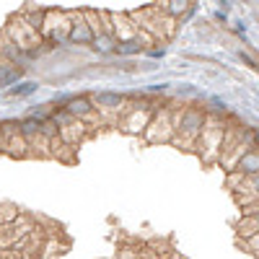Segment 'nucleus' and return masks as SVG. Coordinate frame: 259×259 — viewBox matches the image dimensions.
<instances>
[{"label": "nucleus", "mask_w": 259, "mask_h": 259, "mask_svg": "<svg viewBox=\"0 0 259 259\" xmlns=\"http://www.w3.org/2000/svg\"><path fill=\"white\" fill-rule=\"evenodd\" d=\"M207 122H210V117H207L205 109H200V106H187V109H182L177 114L174 143L184 145V148H197V140L202 138Z\"/></svg>", "instance_id": "1"}, {"label": "nucleus", "mask_w": 259, "mask_h": 259, "mask_svg": "<svg viewBox=\"0 0 259 259\" xmlns=\"http://www.w3.org/2000/svg\"><path fill=\"white\" fill-rule=\"evenodd\" d=\"M174 135H177V114L174 112L153 114L150 124L145 127L148 143H168V140H174Z\"/></svg>", "instance_id": "2"}, {"label": "nucleus", "mask_w": 259, "mask_h": 259, "mask_svg": "<svg viewBox=\"0 0 259 259\" xmlns=\"http://www.w3.org/2000/svg\"><path fill=\"white\" fill-rule=\"evenodd\" d=\"M223 140H226V130L215 122V119H210L207 122V127H205V133H202V138H200V150L205 156H215V153H221L223 150Z\"/></svg>", "instance_id": "3"}, {"label": "nucleus", "mask_w": 259, "mask_h": 259, "mask_svg": "<svg viewBox=\"0 0 259 259\" xmlns=\"http://www.w3.org/2000/svg\"><path fill=\"white\" fill-rule=\"evenodd\" d=\"M68 39L73 41V45H91L96 41V31L91 29L89 18H85V13H78L70 18V31H68Z\"/></svg>", "instance_id": "4"}, {"label": "nucleus", "mask_w": 259, "mask_h": 259, "mask_svg": "<svg viewBox=\"0 0 259 259\" xmlns=\"http://www.w3.org/2000/svg\"><path fill=\"white\" fill-rule=\"evenodd\" d=\"M233 174L236 179H249L259 174V150H246V153L236 161L233 166Z\"/></svg>", "instance_id": "5"}, {"label": "nucleus", "mask_w": 259, "mask_h": 259, "mask_svg": "<svg viewBox=\"0 0 259 259\" xmlns=\"http://www.w3.org/2000/svg\"><path fill=\"white\" fill-rule=\"evenodd\" d=\"M233 192L239 194V202L256 205L259 202V174L256 177H249V179H241V184L233 187Z\"/></svg>", "instance_id": "6"}, {"label": "nucleus", "mask_w": 259, "mask_h": 259, "mask_svg": "<svg viewBox=\"0 0 259 259\" xmlns=\"http://www.w3.org/2000/svg\"><path fill=\"white\" fill-rule=\"evenodd\" d=\"M65 109H68L75 119H91V114L96 112V106H94V101L89 96H73V99H68Z\"/></svg>", "instance_id": "7"}, {"label": "nucleus", "mask_w": 259, "mask_h": 259, "mask_svg": "<svg viewBox=\"0 0 259 259\" xmlns=\"http://www.w3.org/2000/svg\"><path fill=\"white\" fill-rule=\"evenodd\" d=\"M21 75H24L21 65L8 62V60H0V89H3V85H18Z\"/></svg>", "instance_id": "8"}, {"label": "nucleus", "mask_w": 259, "mask_h": 259, "mask_svg": "<svg viewBox=\"0 0 259 259\" xmlns=\"http://www.w3.org/2000/svg\"><path fill=\"white\" fill-rule=\"evenodd\" d=\"M145 50H148V45H145V41H140V36H135V39H119L117 47H114V55L130 57V55H143Z\"/></svg>", "instance_id": "9"}, {"label": "nucleus", "mask_w": 259, "mask_h": 259, "mask_svg": "<svg viewBox=\"0 0 259 259\" xmlns=\"http://www.w3.org/2000/svg\"><path fill=\"white\" fill-rule=\"evenodd\" d=\"M94 101L99 106H104V109H119V106L127 101V96L119 94V91H96L94 94Z\"/></svg>", "instance_id": "10"}, {"label": "nucleus", "mask_w": 259, "mask_h": 259, "mask_svg": "<svg viewBox=\"0 0 259 259\" xmlns=\"http://www.w3.org/2000/svg\"><path fill=\"white\" fill-rule=\"evenodd\" d=\"M83 133H85V124L78 122V119H70L68 124H62V127H60V138H62L65 143H70V145H73L75 140H80Z\"/></svg>", "instance_id": "11"}, {"label": "nucleus", "mask_w": 259, "mask_h": 259, "mask_svg": "<svg viewBox=\"0 0 259 259\" xmlns=\"http://www.w3.org/2000/svg\"><path fill=\"white\" fill-rule=\"evenodd\" d=\"M239 233L249 241L251 236L259 233V212H251V215H244V221L239 223Z\"/></svg>", "instance_id": "12"}, {"label": "nucleus", "mask_w": 259, "mask_h": 259, "mask_svg": "<svg viewBox=\"0 0 259 259\" xmlns=\"http://www.w3.org/2000/svg\"><path fill=\"white\" fill-rule=\"evenodd\" d=\"M117 34H112V31H104V34H96V41H94V50L96 52H114V47H117Z\"/></svg>", "instance_id": "13"}, {"label": "nucleus", "mask_w": 259, "mask_h": 259, "mask_svg": "<svg viewBox=\"0 0 259 259\" xmlns=\"http://www.w3.org/2000/svg\"><path fill=\"white\" fill-rule=\"evenodd\" d=\"M39 133H41V122H39V119L26 117V119L18 122V135H21V138H36Z\"/></svg>", "instance_id": "14"}, {"label": "nucleus", "mask_w": 259, "mask_h": 259, "mask_svg": "<svg viewBox=\"0 0 259 259\" xmlns=\"http://www.w3.org/2000/svg\"><path fill=\"white\" fill-rule=\"evenodd\" d=\"M36 91V83L34 80H24V83H18V85H13V91H11V96H18V99H26V96H31Z\"/></svg>", "instance_id": "15"}, {"label": "nucleus", "mask_w": 259, "mask_h": 259, "mask_svg": "<svg viewBox=\"0 0 259 259\" xmlns=\"http://www.w3.org/2000/svg\"><path fill=\"white\" fill-rule=\"evenodd\" d=\"M41 138H47V140H55V138H60V127H57V122L50 117V119H45L41 122V133H39Z\"/></svg>", "instance_id": "16"}, {"label": "nucleus", "mask_w": 259, "mask_h": 259, "mask_svg": "<svg viewBox=\"0 0 259 259\" xmlns=\"http://www.w3.org/2000/svg\"><path fill=\"white\" fill-rule=\"evenodd\" d=\"M184 8H187L184 3H168V6H166V13H168V16H179Z\"/></svg>", "instance_id": "17"}, {"label": "nucleus", "mask_w": 259, "mask_h": 259, "mask_svg": "<svg viewBox=\"0 0 259 259\" xmlns=\"http://www.w3.org/2000/svg\"><path fill=\"white\" fill-rule=\"evenodd\" d=\"M145 55H148V57H163V55H166V50H158V47H148V50H145Z\"/></svg>", "instance_id": "18"}, {"label": "nucleus", "mask_w": 259, "mask_h": 259, "mask_svg": "<svg viewBox=\"0 0 259 259\" xmlns=\"http://www.w3.org/2000/svg\"><path fill=\"white\" fill-rule=\"evenodd\" d=\"M241 60H244L246 65H251V68H254V70H259V65H256V62H254V60H251L249 55H244V52H241Z\"/></svg>", "instance_id": "19"}, {"label": "nucleus", "mask_w": 259, "mask_h": 259, "mask_svg": "<svg viewBox=\"0 0 259 259\" xmlns=\"http://www.w3.org/2000/svg\"><path fill=\"white\" fill-rule=\"evenodd\" d=\"M254 143H256V150H259V133L254 130Z\"/></svg>", "instance_id": "20"}, {"label": "nucleus", "mask_w": 259, "mask_h": 259, "mask_svg": "<svg viewBox=\"0 0 259 259\" xmlns=\"http://www.w3.org/2000/svg\"><path fill=\"white\" fill-rule=\"evenodd\" d=\"M0 233H3V231H0ZM0 246H3V236H0Z\"/></svg>", "instance_id": "21"}, {"label": "nucleus", "mask_w": 259, "mask_h": 259, "mask_svg": "<svg viewBox=\"0 0 259 259\" xmlns=\"http://www.w3.org/2000/svg\"><path fill=\"white\" fill-rule=\"evenodd\" d=\"M0 259H6V256H3V251H0Z\"/></svg>", "instance_id": "22"}]
</instances>
